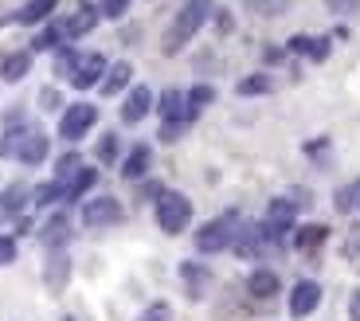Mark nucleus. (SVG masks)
Instances as JSON below:
<instances>
[{
	"instance_id": "cd10ccee",
	"label": "nucleus",
	"mask_w": 360,
	"mask_h": 321,
	"mask_svg": "<svg viewBox=\"0 0 360 321\" xmlns=\"http://www.w3.org/2000/svg\"><path fill=\"white\" fill-rule=\"evenodd\" d=\"M75 63H79V55H75L71 47H67V51H59V55H55V71H59V75H67V79H71Z\"/></svg>"
},
{
	"instance_id": "c85d7f7f",
	"label": "nucleus",
	"mask_w": 360,
	"mask_h": 321,
	"mask_svg": "<svg viewBox=\"0 0 360 321\" xmlns=\"http://www.w3.org/2000/svg\"><path fill=\"white\" fill-rule=\"evenodd\" d=\"M24 196H27V188L24 184H12L8 192H4V212H16V208L24 204Z\"/></svg>"
},
{
	"instance_id": "6ab92c4d",
	"label": "nucleus",
	"mask_w": 360,
	"mask_h": 321,
	"mask_svg": "<svg viewBox=\"0 0 360 321\" xmlns=\"http://www.w3.org/2000/svg\"><path fill=\"white\" fill-rule=\"evenodd\" d=\"M94 180H98V172H94V169H79V172H75V180H67L63 196H67V200H79L82 192H86L90 184H94Z\"/></svg>"
},
{
	"instance_id": "f8f14e48",
	"label": "nucleus",
	"mask_w": 360,
	"mask_h": 321,
	"mask_svg": "<svg viewBox=\"0 0 360 321\" xmlns=\"http://www.w3.org/2000/svg\"><path fill=\"white\" fill-rule=\"evenodd\" d=\"M27 71H32V51H12L0 59V79L4 82H20Z\"/></svg>"
},
{
	"instance_id": "f257e3e1",
	"label": "nucleus",
	"mask_w": 360,
	"mask_h": 321,
	"mask_svg": "<svg viewBox=\"0 0 360 321\" xmlns=\"http://www.w3.org/2000/svg\"><path fill=\"white\" fill-rule=\"evenodd\" d=\"M207 16H212V0H184L180 12H176V20H172L169 32H165V44H161L165 55H176L180 47H184L200 27H204Z\"/></svg>"
},
{
	"instance_id": "4be33fe9",
	"label": "nucleus",
	"mask_w": 360,
	"mask_h": 321,
	"mask_svg": "<svg viewBox=\"0 0 360 321\" xmlns=\"http://www.w3.org/2000/svg\"><path fill=\"white\" fill-rule=\"evenodd\" d=\"M270 87H274V82H270L266 75H251V79H243L235 90H239L243 99H251V94H270Z\"/></svg>"
},
{
	"instance_id": "a878e982",
	"label": "nucleus",
	"mask_w": 360,
	"mask_h": 321,
	"mask_svg": "<svg viewBox=\"0 0 360 321\" xmlns=\"http://www.w3.org/2000/svg\"><path fill=\"white\" fill-rule=\"evenodd\" d=\"M55 39H63L59 36V24H51V27H44L36 39H32V51H47V47H55Z\"/></svg>"
},
{
	"instance_id": "0eeeda50",
	"label": "nucleus",
	"mask_w": 360,
	"mask_h": 321,
	"mask_svg": "<svg viewBox=\"0 0 360 321\" xmlns=\"http://www.w3.org/2000/svg\"><path fill=\"white\" fill-rule=\"evenodd\" d=\"M106 59H102L98 51H90V55H79V63H75V71H71V87L75 90H90L94 82H102V75H106Z\"/></svg>"
},
{
	"instance_id": "c756f323",
	"label": "nucleus",
	"mask_w": 360,
	"mask_h": 321,
	"mask_svg": "<svg viewBox=\"0 0 360 321\" xmlns=\"http://www.w3.org/2000/svg\"><path fill=\"white\" fill-rule=\"evenodd\" d=\"M16 263V239L12 235H0V267Z\"/></svg>"
},
{
	"instance_id": "a211bd4d",
	"label": "nucleus",
	"mask_w": 360,
	"mask_h": 321,
	"mask_svg": "<svg viewBox=\"0 0 360 321\" xmlns=\"http://www.w3.org/2000/svg\"><path fill=\"white\" fill-rule=\"evenodd\" d=\"M129 75H134L129 63H114V67L106 71V79H102V94H117V90L129 82Z\"/></svg>"
},
{
	"instance_id": "f3484780",
	"label": "nucleus",
	"mask_w": 360,
	"mask_h": 321,
	"mask_svg": "<svg viewBox=\"0 0 360 321\" xmlns=\"http://www.w3.org/2000/svg\"><path fill=\"white\" fill-rule=\"evenodd\" d=\"M290 51H302V55H309L314 63H321V59H329V39H309V36H294L290 39Z\"/></svg>"
},
{
	"instance_id": "7ed1b4c3",
	"label": "nucleus",
	"mask_w": 360,
	"mask_h": 321,
	"mask_svg": "<svg viewBox=\"0 0 360 321\" xmlns=\"http://www.w3.org/2000/svg\"><path fill=\"white\" fill-rule=\"evenodd\" d=\"M188 220H192V200L184 192H165L157 200V223H161V232L180 235L188 227Z\"/></svg>"
},
{
	"instance_id": "2eb2a0df",
	"label": "nucleus",
	"mask_w": 360,
	"mask_h": 321,
	"mask_svg": "<svg viewBox=\"0 0 360 321\" xmlns=\"http://www.w3.org/2000/svg\"><path fill=\"white\" fill-rule=\"evenodd\" d=\"M67 235H71V223H67V215H51V220L44 223L39 239H44V247H63Z\"/></svg>"
},
{
	"instance_id": "72a5a7b5",
	"label": "nucleus",
	"mask_w": 360,
	"mask_h": 321,
	"mask_svg": "<svg viewBox=\"0 0 360 321\" xmlns=\"http://www.w3.org/2000/svg\"><path fill=\"white\" fill-rule=\"evenodd\" d=\"M39 102H44V110H55V102H59V94H55V90H44V94H39Z\"/></svg>"
},
{
	"instance_id": "1a4fd4ad",
	"label": "nucleus",
	"mask_w": 360,
	"mask_h": 321,
	"mask_svg": "<svg viewBox=\"0 0 360 321\" xmlns=\"http://www.w3.org/2000/svg\"><path fill=\"white\" fill-rule=\"evenodd\" d=\"M149 110H153V90H149V87H134V90H129V99H126V106H122V122L137 125Z\"/></svg>"
},
{
	"instance_id": "6e6552de",
	"label": "nucleus",
	"mask_w": 360,
	"mask_h": 321,
	"mask_svg": "<svg viewBox=\"0 0 360 321\" xmlns=\"http://www.w3.org/2000/svg\"><path fill=\"white\" fill-rule=\"evenodd\" d=\"M317 306H321V286L314 278L294 282V290H290V317H309Z\"/></svg>"
},
{
	"instance_id": "f704fd0d",
	"label": "nucleus",
	"mask_w": 360,
	"mask_h": 321,
	"mask_svg": "<svg viewBox=\"0 0 360 321\" xmlns=\"http://www.w3.org/2000/svg\"><path fill=\"white\" fill-rule=\"evenodd\" d=\"M325 4H329V8H333V12H349L352 4H356V0H325Z\"/></svg>"
},
{
	"instance_id": "2f4dec72",
	"label": "nucleus",
	"mask_w": 360,
	"mask_h": 321,
	"mask_svg": "<svg viewBox=\"0 0 360 321\" xmlns=\"http://www.w3.org/2000/svg\"><path fill=\"white\" fill-rule=\"evenodd\" d=\"M169 317H172V313H169V306H165V302L149 306V310L141 313V321H169Z\"/></svg>"
},
{
	"instance_id": "b1692460",
	"label": "nucleus",
	"mask_w": 360,
	"mask_h": 321,
	"mask_svg": "<svg viewBox=\"0 0 360 321\" xmlns=\"http://www.w3.org/2000/svg\"><path fill=\"white\" fill-rule=\"evenodd\" d=\"M321 239H325V227H321V223H309V227H302V232L294 235V243H297V247H302V251L317 247V243H321Z\"/></svg>"
},
{
	"instance_id": "39448f33",
	"label": "nucleus",
	"mask_w": 360,
	"mask_h": 321,
	"mask_svg": "<svg viewBox=\"0 0 360 321\" xmlns=\"http://www.w3.org/2000/svg\"><path fill=\"white\" fill-rule=\"evenodd\" d=\"M94 122H98V106H90V102H75V106H67L63 118H59V137L79 141Z\"/></svg>"
},
{
	"instance_id": "5701e85b",
	"label": "nucleus",
	"mask_w": 360,
	"mask_h": 321,
	"mask_svg": "<svg viewBox=\"0 0 360 321\" xmlns=\"http://www.w3.org/2000/svg\"><path fill=\"white\" fill-rule=\"evenodd\" d=\"M82 169V160H79V153H67V157H59V172H55V180L67 188V180H75V172Z\"/></svg>"
},
{
	"instance_id": "c9c22d12",
	"label": "nucleus",
	"mask_w": 360,
	"mask_h": 321,
	"mask_svg": "<svg viewBox=\"0 0 360 321\" xmlns=\"http://www.w3.org/2000/svg\"><path fill=\"white\" fill-rule=\"evenodd\" d=\"M349 317H352V321H360V290L352 294V302H349Z\"/></svg>"
},
{
	"instance_id": "dca6fc26",
	"label": "nucleus",
	"mask_w": 360,
	"mask_h": 321,
	"mask_svg": "<svg viewBox=\"0 0 360 321\" xmlns=\"http://www.w3.org/2000/svg\"><path fill=\"white\" fill-rule=\"evenodd\" d=\"M247 290H251L255 298H274L278 294V275H274V270H251Z\"/></svg>"
},
{
	"instance_id": "9b49d317",
	"label": "nucleus",
	"mask_w": 360,
	"mask_h": 321,
	"mask_svg": "<svg viewBox=\"0 0 360 321\" xmlns=\"http://www.w3.org/2000/svg\"><path fill=\"white\" fill-rule=\"evenodd\" d=\"M149 160H153V149H149V145H134L129 157L122 160V177H126V180H141L145 172H149Z\"/></svg>"
},
{
	"instance_id": "bb28decb",
	"label": "nucleus",
	"mask_w": 360,
	"mask_h": 321,
	"mask_svg": "<svg viewBox=\"0 0 360 321\" xmlns=\"http://www.w3.org/2000/svg\"><path fill=\"white\" fill-rule=\"evenodd\" d=\"M98 12H102L106 20H117V16H126V12H129V0H102Z\"/></svg>"
},
{
	"instance_id": "7c9ffc66",
	"label": "nucleus",
	"mask_w": 360,
	"mask_h": 321,
	"mask_svg": "<svg viewBox=\"0 0 360 321\" xmlns=\"http://www.w3.org/2000/svg\"><path fill=\"white\" fill-rule=\"evenodd\" d=\"M114 157H117V137H114V134H106V137L98 141V160H106V165H110Z\"/></svg>"
},
{
	"instance_id": "aec40b11",
	"label": "nucleus",
	"mask_w": 360,
	"mask_h": 321,
	"mask_svg": "<svg viewBox=\"0 0 360 321\" xmlns=\"http://www.w3.org/2000/svg\"><path fill=\"white\" fill-rule=\"evenodd\" d=\"M180 102H184V94H180V90H165V94H161V106H157V110H161L165 122L184 114V106H180Z\"/></svg>"
},
{
	"instance_id": "f03ea898",
	"label": "nucleus",
	"mask_w": 360,
	"mask_h": 321,
	"mask_svg": "<svg viewBox=\"0 0 360 321\" xmlns=\"http://www.w3.org/2000/svg\"><path fill=\"white\" fill-rule=\"evenodd\" d=\"M0 153L24 160V165H39V160L47 157V134L36 130V125H16V130H8V137L0 141Z\"/></svg>"
},
{
	"instance_id": "412c9836",
	"label": "nucleus",
	"mask_w": 360,
	"mask_h": 321,
	"mask_svg": "<svg viewBox=\"0 0 360 321\" xmlns=\"http://www.w3.org/2000/svg\"><path fill=\"white\" fill-rule=\"evenodd\" d=\"M184 102H188L192 114H200V110H204L207 102H216V90H212V87H192L188 94H184Z\"/></svg>"
},
{
	"instance_id": "20e7f679",
	"label": "nucleus",
	"mask_w": 360,
	"mask_h": 321,
	"mask_svg": "<svg viewBox=\"0 0 360 321\" xmlns=\"http://www.w3.org/2000/svg\"><path fill=\"white\" fill-rule=\"evenodd\" d=\"M235 243V215H219V220H207L204 227L196 232V251H204V255H216V251L231 247Z\"/></svg>"
},
{
	"instance_id": "4468645a",
	"label": "nucleus",
	"mask_w": 360,
	"mask_h": 321,
	"mask_svg": "<svg viewBox=\"0 0 360 321\" xmlns=\"http://www.w3.org/2000/svg\"><path fill=\"white\" fill-rule=\"evenodd\" d=\"M67 275H71V263H67V255H59V251H55L51 263H47V290H51V294H63Z\"/></svg>"
},
{
	"instance_id": "393cba45",
	"label": "nucleus",
	"mask_w": 360,
	"mask_h": 321,
	"mask_svg": "<svg viewBox=\"0 0 360 321\" xmlns=\"http://www.w3.org/2000/svg\"><path fill=\"white\" fill-rule=\"evenodd\" d=\"M290 0H247V8L255 12V16H278V12H286Z\"/></svg>"
},
{
	"instance_id": "423d86ee",
	"label": "nucleus",
	"mask_w": 360,
	"mask_h": 321,
	"mask_svg": "<svg viewBox=\"0 0 360 321\" xmlns=\"http://www.w3.org/2000/svg\"><path fill=\"white\" fill-rule=\"evenodd\" d=\"M82 223L86 227H114V223H122V204H117L114 196H94L82 204Z\"/></svg>"
},
{
	"instance_id": "9d476101",
	"label": "nucleus",
	"mask_w": 360,
	"mask_h": 321,
	"mask_svg": "<svg viewBox=\"0 0 360 321\" xmlns=\"http://www.w3.org/2000/svg\"><path fill=\"white\" fill-rule=\"evenodd\" d=\"M94 24H98V12L90 8V4H79V12L59 24V36H63V39H79V36H86Z\"/></svg>"
},
{
	"instance_id": "473e14b6",
	"label": "nucleus",
	"mask_w": 360,
	"mask_h": 321,
	"mask_svg": "<svg viewBox=\"0 0 360 321\" xmlns=\"http://www.w3.org/2000/svg\"><path fill=\"white\" fill-rule=\"evenodd\" d=\"M352 196H356V188H341V192H337V208H341V212H349V208H352Z\"/></svg>"
},
{
	"instance_id": "ddd939ff",
	"label": "nucleus",
	"mask_w": 360,
	"mask_h": 321,
	"mask_svg": "<svg viewBox=\"0 0 360 321\" xmlns=\"http://www.w3.org/2000/svg\"><path fill=\"white\" fill-rule=\"evenodd\" d=\"M55 4H59V0H27L12 20H16V24H44V20L55 12Z\"/></svg>"
}]
</instances>
